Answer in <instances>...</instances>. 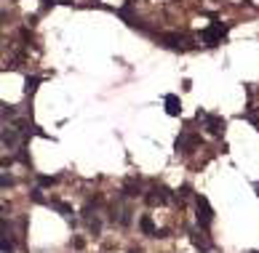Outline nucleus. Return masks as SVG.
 Listing matches in <instances>:
<instances>
[{
	"label": "nucleus",
	"mask_w": 259,
	"mask_h": 253,
	"mask_svg": "<svg viewBox=\"0 0 259 253\" xmlns=\"http://www.w3.org/2000/svg\"><path fill=\"white\" fill-rule=\"evenodd\" d=\"M128 221H131V208H123V211H120V224L126 227Z\"/></svg>",
	"instance_id": "nucleus-17"
},
{
	"label": "nucleus",
	"mask_w": 259,
	"mask_h": 253,
	"mask_svg": "<svg viewBox=\"0 0 259 253\" xmlns=\"http://www.w3.org/2000/svg\"><path fill=\"white\" fill-rule=\"evenodd\" d=\"M56 181H59V176H43V173H38V184L40 187H54Z\"/></svg>",
	"instance_id": "nucleus-15"
},
{
	"label": "nucleus",
	"mask_w": 259,
	"mask_h": 253,
	"mask_svg": "<svg viewBox=\"0 0 259 253\" xmlns=\"http://www.w3.org/2000/svg\"><path fill=\"white\" fill-rule=\"evenodd\" d=\"M190 192H193V189H190L187 184H184V187H179V192H177V200H187V198H190Z\"/></svg>",
	"instance_id": "nucleus-16"
},
{
	"label": "nucleus",
	"mask_w": 259,
	"mask_h": 253,
	"mask_svg": "<svg viewBox=\"0 0 259 253\" xmlns=\"http://www.w3.org/2000/svg\"><path fill=\"white\" fill-rule=\"evenodd\" d=\"M198 37L206 43L208 48H214V46H219V43H224V37H227V27H224L222 21H211V27L203 30Z\"/></svg>",
	"instance_id": "nucleus-2"
},
{
	"label": "nucleus",
	"mask_w": 259,
	"mask_h": 253,
	"mask_svg": "<svg viewBox=\"0 0 259 253\" xmlns=\"http://www.w3.org/2000/svg\"><path fill=\"white\" fill-rule=\"evenodd\" d=\"M8 115L14 117V115H16V109H14L11 104H3V117H5V120H8Z\"/></svg>",
	"instance_id": "nucleus-18"
},
{
	"label": "nucleus",
	"mask_w": 259,
	"mask_h": 253,
	"mask_svg": "<svg viewBox=\"0 0 259 253\" xmlns=\"http://www.w3.org/2000/svg\"><path fill=\"white\" fill-rule=\"evenodd\" d=\"M38 86H40V77H27V80H24V93H27V96H30V93H35Z\"/></svg>",
	"instance_id": "nucleus-14"
},
{
	"label": "nucleus",
	"mask_w": 259,
	"mask_h": 253,
	"mask_svg": "<svg viewBox=\"0 0 259 253\" xmlns=\"http://www.w3.org/2000/svg\"><path fill=\"white\" fill-rule=\"evenodd\" d=\"M30 200H32V202H38V205H51V200L43 198V189H40V187H35V189L30 192Z\"/></svg>",
	"instance_id": "nucleus-13"
},
{
	"label": "nucleus",
	"mask_w": 259,
	"mask_h": 253,
	"mask_svg": "<svg viewBox=\"0 0 259 253\" xmlns=\"http://www.w3.org/2000/svg\"><path fill=\"white\" fill-rule=\"evenodd\" d=\"M251 253H259V251H251Z\"/></svg>",
	"instance_id": "nucleus-22"
},
{
	"label": "nucleus",
	"mask_w": 259,
	"mask_h": 253,
	"mask_svg": "<svg viewBox=\"0 0 259 253\" xmlns=\"http://www.w3.org/2000/svg\"><path fill=\"white\" fill-rule=\"evenodd\" d=\"M51 208H54V211H59L61 213V216H64V218H72V205H70V202H64V200H51Z\"/></svg>",
	"instance_id": "nucleus-11"
},
{
	"label": "nucleus",
	"mask_w": 259,
	"mask_h": 253,
	"mask_svg": "<svg viewBox=\"0 0 259 253\" xmlns=\"http://www.w3.org/2000/svg\"><path fill=\"white\" fill-rule=\"evenodd\" d=\"M160 40V46L163 48H171V51H187V35H182V32H166V35H160L158 37Z\"/></svg>",
	"instance_id": "nucleus-6"
},
{
	"label": "nucleus",
	"mask_w": 259,
	"mask_h": 253,
	"mask_svg": "<svg viewBox=\"0 0 259 253\" xmlns=\"http://www.w3.org/2000/svg\"><path fill=\"white\" fill-rule=\"evenodd\" d=\"M251 187H254V192L259 195V181H254V184H251Z\"/></svg>",
	"instance_id": "nucleus-21"
},
{
	"label": "nucleus",
	"mask_w": 259,
	"mask_h": 253,
	"mask_svg": "<svg viewBox=\"0 0 259 253\" xmlns=\"http://www.w3.org/2000/svg\"><path fill=\"white\" fill-rule=\"evenodd\" d=\"M200 147V136L198 133H193V131H182L179 133V139H177V144H174V149L179 152V155H190L193 149H198Z\"/></svg>",
	"instance_id": "nucleus-4"
},
{
	"label": "nucleus",
	"mask_w": 259,
	"mask_h": 253,
	"mask_svg": "<svg viewBox=\"0 0 259 253\" xmlns=\"http://www.w3.org/2000/svg\"><path fill=\"white\" fill-rule=\"evenodd\" d=\"M168 200H171V192H168V187H163V184H155L150 192H144V202H147V205H166Z\"/></svg>",
	"instance_id": "nucleus-5"
},
{
	"label": "nucleus",
	"mask_w": 259,
	"mask_h": 253,
	"mask_svg": "<svg viewBox=\"0 0 259 253\" xmlns=\"http://www.w3.org/2000/svg\"><path fill=\"white\" fill-rule=\"evenodd\" d=\"M198 120H203V128L211 136H222L224 133V128H227V120L224 117H219V115H211V112H203V109H198Z\"/></svg>",
	"instance_id": "nucleus-3"
},
{
	"label": "nucleus",
	"mask_w": 259,
	"mask_h": 253,
	"mask_svg": "<svg viewBox=\"0 0 259 253\" xmlns=\"http://www.w3.org/2000/svg\"><path fill=\"white\" fill-rule=\"evenodd\" d=\"M19 136H21V128H3V147L14 149L19 144Z\"/></svg>",
	"instance_id": "nucleus-8"
},
{
	"label": "nucleus",
	"mask_w": 259,
	"mask_h": 253,
	"mask_svg": "<svg viewBox=\"0 0 259 253\" xmlns=\"http://www.w3.org/2000/svg\"><path fill=\"white\" fill-rule=\"evenodd\" d=\"M187 235H190V243H193L195 248L200 251V253H208V251H211V243H208L206 237H200V232H198V229H190Z\"/></svg>",
	"instance_id": "nucleus-9"
},
{
	"label": "nucleus",
	"mask_w": 259,
	"mask_h": 253,
	"mask_svg": "<svg viewBox=\"0 0 259 253\" xmlns=\"http://www.w3.org/2000/svg\"><path fill=\"white\" fill-rule=\"evenodd\" d=\"M0 184H3V189H8V187H14V179H11L8 173H3V181Z\"/></svg>",
	"instance_id": "nucleus-19"
},
{
	"label": "nucleus",
	"mask_w": 259,
	"mask_h": 253,
	"mask_svg": "<svg viewBox=\"0 0 259 253\" xmlns=\"http://www.w3.org/2000/svg\"><path fill=\"white\" fill-rule=\"evenodd\" d=\"M195 211H198V227L208 232L214 224V211H211V202H208L203 195H195Z\"/></svg>",
	"instance_id": "nucleus-1"
},
{
	"label": "nucleus",
	"mask_w": 259,
	"mask_h": 253,
	"mask_svg": "<svg viewBox=\"0 0 259 253\" xmlns=\"http://www.w3.org/2000/svg\"><path fill=\"white\" fill-rule=\"evenodd\" d=\"M163 101H166V112L171 117L182 115V107H179V96H177V93H166V99H163Z\"/></svg>",
	"instance_id": "nucleus-10"
},
{
	"label": "nucleus",
	"mask_w": 259,
	"mask_h": 253,
	"mask_svg": "<svg viewBox=\"0 0 259 253\" xmlns=\"http://www.w3.org/2000/svg\"><path fill=\"white\" fill-rule=\"evenodd\" d=\"M139 192H142V181H139V176H131V179L123 181V187H120L123 198H139Z\"/></svg>",
	"instance_id": "nucleus-7"
},
{
	"label": "nucleus",
	"mask_w": 259,
	"mask_h": 253,
	"mask_svg": "<svg viewBox=\"0 0 259 253\" xmlns=\"http://www.w3.org/2000/svg\"><path fill=\"white\" fill-rule=\"evenodd\" d=\"M139 227H142V232L150 235V237H155V235H158V227L153 224V216H142V218H139Z\"/></svg>",
	"instance_id": "nucleus-12"
},
{
	"label": "nucleus",
	"mask_w": 259,
	"mask_h": 253,
	"mask_svg": "<svg viewBox=\"0 0 259 253\" xmlns=\"http://www.w3.org/2000/svg\"><path fill=\"white\" fill-rule=\"evenodd\" d=\"M83 245H86V243H83V237H72V248H78V251H80Z\"/></svg>",
	"instance_id": "nucleus-20"
}]
</instances>
